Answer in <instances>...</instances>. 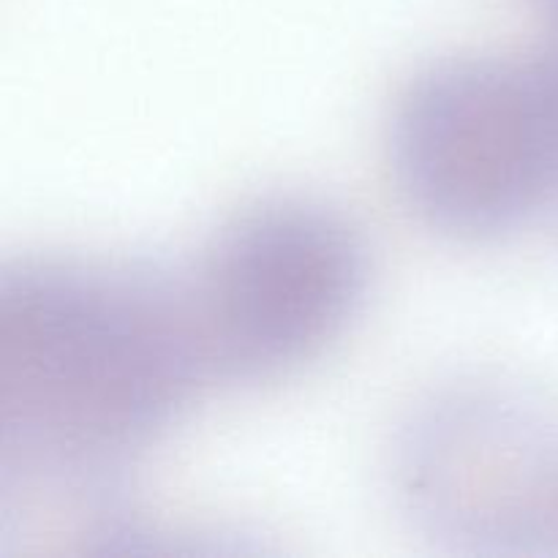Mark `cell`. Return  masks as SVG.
<instances>
[{
    "label": "cell",
    "instance_id": "obj_4",
    "mask_svg": "<svg viewBox=\"0 0 558 558\" xmlns=\"http://www.w3.org/2000/svg\"><path fill=\"white\" fill-rule=\"evenodd\" d=\"M401 456L412 510L439 537L477 550H512L554 529V441L537 412L510 392L441 398L414 420Z\"/></svg>",
    "mask_w": 558,
    "mask_h": 558
},
{
    "label": "cell",
    "instance_id": "obj_1",
    "mask_svg": "<svg viewBox=\"0 0 558 558\" xmlns=\"http://www.w3.org/2000/svg\"><path fill=\"white\" fill-rule=\"evenodd\" d=\"M210 381L185 276L98 256L0 272L5 483L101 494Z\"/></svg>",
    "mask_w": 558,
    "mask_h": 558
},
{
    "label": "cell",
    "instance_id": "obj_2",
    "mask_svg": "<svg viewBox=\"0 0 558 558\" xmlns=\"http://www.w3.org/2000/svg\"><path fill=\"white\" fill-rule=\"evenodd\" d=\"M407 205L461 240L510 234L558 202V47L472 54L420 71L390 123Z\"/></svg>",
    "mask_w": 558,
    "mask_h": 558
},
{
    "label": "cell",
    "instance_id": "obj_5",
    "mask_svg": "<svg viewBox=\"0 0 558 558\" xmlns=\"http://www.w3.org/2000/svg\"><path fill=\"white\" fill-rule=\"evenodd\" d=\"M545 5H548L550 14H554L556 20H558V0H545Z\"/></svg>",
    "mask_w": 558,
    "mask_h": 558
},
{
    "label": "cell",
    "instance_id": "obj_3",
    "mask_svg": "<svg viewBox=\"0 0 558 558\" xmlns=\"http://www.w3.org/2000/svg\"><path fill=\"white\" fill-rule=\"evenodd\" d=\"M185 281L210 379L259 385L343 336L368 289V248L332 207L276 196L223 223Z\"/></svg>",
    "mask_w": 558,
    "mask_h": 558
}]
</instances>
